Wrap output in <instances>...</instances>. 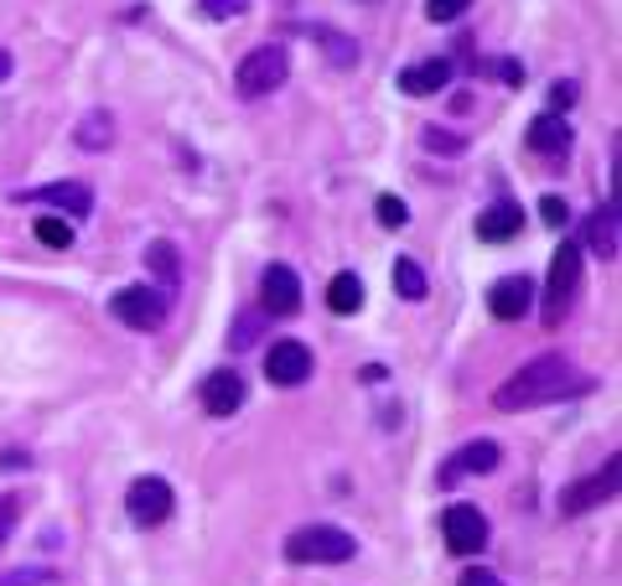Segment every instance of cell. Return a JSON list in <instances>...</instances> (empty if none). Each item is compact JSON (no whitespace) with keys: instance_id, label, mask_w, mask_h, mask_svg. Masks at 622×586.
<instances>
[{"instance_id":"14","label":"cell","mask_w":622,"mask_h":586,"mask_svg":"<svg viewBox=\"0 0 622 586\" xmlns=\"http://www.w3.org/2000/svg\"><path fill=\"white\" fill-rule=\"evenodd\" d=\"M21 203H48V207H63L73 219L94 213V192L84 182H52V188H36V192H21Z\"/></svg>"},{"instance_id":"6","label":"cell","mask_w":622,"mask_h":586,"mask_svg":"<svg viewBox=\"0 0 622 586\" xmlns=\"http://www.w3.org/2000/svg\"><path fill=\"white\" fill-rule=\"evenodd\" d=\"M441 535H446V551L452 555H477L488 545V519H483V509H472V503H452L441 514Z\"/></svg>"},{"instance_id":"29","label":"cell","mask_w":622,"mask_h":586,"mask_svg":"<svg viewBox=\"0 0 622 586\" xmlns=\"http://www.w3.org/2000/svg\"><path fill=\"white\" fill-rule=\"evenodd\" d=\"M467 140L462 136H441V130H425V151H462Z\"/></svg>"},{"instance_id":"21","label":"cell","mask_w":622,"mask_h":586,"mask_svg":"<svg viewBox=\"0 0 622 586\" xmlns=\"http://www.w3.org/2000/svg\"><path fill=\"white\" fill-rule=\"evenodd\" d=\"M394 291L404 301H425V270L415 259H394Z\"/></svg>"},{"instance_id":"2","label":"cell","mask_w":622,"mask_h":586,"mask_svg":"<svg viewBox=\"0 0 622 586\" xmlns=\"http://www.w3.org/2000/svg\"><path fill=\"white\" fill-rule=\"evenodd\" d=\"M358 555V540L348 530H337V524H306L296 535L286 540V561L296 566H342V561H354Z\"/></svg>"},{"instance_id":"9","label":"cell","mask_w":622,"mask_h":586,"mask_svg":"<svg viewBox=\"0 0 622 586\" xmlns=\"http://www.w3.org/2000/svg\"><path fill=\"white\" fill-rule=\"evenodd\" d=\"M171 483H161V478H140V483H130V493H125V509H130V519L140 524V530H151V524H161V519L171 514Z\"/></svg>"},{"instance_id":"18","label":"cell","mask_w":622,"mask_h":586,"mask_svg":"<svg viewBox=\"0 0 622 586\" xmlns=\"http://www.w3.org/2000/svg\"><path fill=\"white\" fill-rule=\"evenodd\" d=\"M587 244L597 249L602 259L618 255V203H607L591 213V224H587Z\"/></svg>"},{"instance_id":"25","label":"cell","mask_w":622,"mask_h":586,"mask_svg":"<svg viewBox=\"0 0 622 586\" xmlns=\"http://www.w3.org/2000/svg\"><path fill=\"white\" fill-rule=\"evenodd\" d=\"M467 6H472V0H425V17H431V21H456Z\"/></svg>"},{"instance_id":"17","label":"cell","mask_w":622,"mask_h":586,"mask_svg":"<svg viewBox=\"0 0 622 586\" xmlns=\"http://www.w3.org/2000/svg\"><path fill=\"white\" fill-rule=\"evenodd\" d=\"M519 224H524V213L514 203H493L488 213H477V239L504 244V239H514V234H519Z\"/></svg>"},{"instance_id":"13","label":"cell","mask_w":622,"mask_h":586,"mask_svg":"<svg viewBox=\"0 0 622 586\" xmlns=\"http://www.w3.org/2000/svg\"><path fill=\"white\" fill-rule=\"evenodd\" d=\"M498 457H504V451H498V441H472V447H462L452 462L441 467V488L462 483L467 472H493V467H498Z\"/></svg>"},{"instance_id":"10","label":"cell","mask_w":622,"mask_h":586,"mask_svg":"<svg viewBox=\"0 0 622 586\" xmlns=\"http://www.w3.org/2000/svg\"><path fill=\"white\" fill-rule=\"evenodd\" d=\"M260 301H265V311H275V317L302 311V280H296V270H291V265H270L265 276H260Z\"/></svg>"},{"instance_id":"8","label":"cell","mask_w":622,"mask_h":586,"mask_svg":"<svg viewBox=\"0 0 622 586\" xmlns=\"http://www.w3.org/2000/svg\"><path fill=\"white\" fill-rule=\"evenodd\" d=\"M265 374H270V384H281V390H296V384H306V380H312V348L296 343V338L270 343Z\"/></svg>"},{"instance_id":"28","label":"cell","mask_w":622,"mask_h":586,"mask_svg":"<svg viewBox=\"0 0 622 586\" xmlns=\"http://www.w3.org/2000/svg\"><path fill=\"white\" fill-rule=\"evenodd\" d=\"M17 519H21V499H0V545L11 540V530H17Z\"/></svg>"},{"instance_id":"33","label":"cell","mask_w":622,"mask_h":586,"mask_svg":"<svg viewBox=\"0 0 622 586\" xmlns=\"http://www.w3.org/2000/svg\"><path fill=\"white\" fill-rule=\"evenodd\" d=\"M498 73H504L508 84H524V68H519V63H504V68H498Z\"/></svg>"},{"instance_id":"22","label":"cell","mask_w":622,"mask_h":586,"mask_svg":"<svg viewBox=\"0 0 622 586\" xmlns=\"http://www.w3.org/2000/svg\"><path fill=\"white\" fill-rule=\"evenodd\" d=\"M78 146H84V151H104V146H109V115H88V120L78 125Z\"/></svg>"},{"instance_id":"15","label":"cell","mask_w":622,"mask_h":586,"mask_svg":"<svg viewBox=\"0 0 622 586\" xmlns=\"http://www.w3.org/2000/svg\"><path fill=\"white\" fill-rule=\"evenodd\" d=\"M452 84V63L446 57H431V63H415V68L400 73V88L410 99H425V94H436V88Z\"/></svg>"},{"instance_id":"1","label":"cell","mask_w":622,"mask_h":586,"mask_svg":"<svg viewBox=\"0 0 622 586\" xmlns=\"http://www.w3.org/2000/svg\"><path fill=\"white\" fill-rule=\"evenodd\" d=\"M591 390V374H581L571 359L560 353H545V359L524 363L519 374L493 395L498 411H529V405H550V399H571V395H587Z\"/></svg>"},{"instance_id":"31","label":"cell","mask_w":622,"mask_h":586,"mask_svg":"<svg viewBox=\"0 0 622 586\" xmlns=\"http://www.w3.org/2000/svg\"><path fill=\"white\" fill-rule=\"evenodd\" d=\"M456 586H504V582H498L493 571H467V576H462Z\"/></svg>"},{"instance_id":"7","label":"cell","mask_w":622,"mask_h":586,"mask_svg":"<svg viewBox=\"0 0 622 586\" xmlns=\"http://www.w3.org/2000/svg\"><path fill=\"white\" fill-rule=\"evenodd\" d=\"M618 478H622V462L612 457V462H602V472H591V478H581V483H571L560 493V514H587V509L607 503L618 493Z\"/></svg>"},{"instance_id":"26","label":"cell","mask_w":622,"mask_h":586,"mask_svg":"<svg viewBox=\"0 0 622 586\" xmlns=\"http://www.w3.org/2000/svg\"><path fill=\"white\" fill-rule=\"evenodd\" d=\"M244 6H250V0H202V17L229 21V17H244Z\"/></svg>"},{"instance_id":"12","label":"cell","mask_w":622,"mask_h":586,"mask_svg":"<svg viewBox=\"0 0 622 586\" xmlns=\"http://www.w3.org/2000/svg\"><path fill=\"white\" fill-rule=\"evenodd\" d=\"M244 405V380H239L234 369H213L208 380H202V411L208 415H234Z\"/></svg>"},{"instance_id":"20","label":"cell","mask_w":622,"mask_h":586,"mask_svg":"<svg viewBox=\"0 0 622 586\" xmlns=\"http://www.w3.org/2000/svg\"><path fill=\"white\" fill-rule=\"evenodd\" d=\"M327 307L337 311V317H348V311L363 307V280L354 276V270H342V276H333V286H327Z\"/></svg>"},{"instance_id":"23","label":"cell","mask_w":622,"mask_h":586,"mask_svg":"<svg viewBox=\"0 0 622 586\" xmlns=\"http://www.w3.org/2000/svg\"><path fill=\"white\" fill-rule=\"evenodd\" d=\"M36 239L48 244V249H67L73 244V224L67 219H36Z\"/></svg>"},{"instance_id":"5","label":"cell","mask_w":622,"mask_h":586,"mask_svg":"<svg viewBox=\"0 0 622 586\" xmlns=\"http://www.w3.org/2000/svg\"><path fill=\"white\" fill-rule=\"evenodd\" d=\"M167 307H171V296L161 291V286H125V291L109 296V311L135 332L161 328V322H167Z\"/></svg>"},{"instance_id":"16","label":"cell","mask_w":622,"mask_h":586,"mask_svg":"<svg viewBox=\"0 0 622 586\" xmlns=\"http://www.w3.org/2000/svg\"><path fill=\"white\" fill-rule=\"evenodd\" d=\"M524 140H529V151H539V156H566L571 151V125L560 120V115H539Z\"/></svg>"},{"instance_id":"3","label":"cell","mask_w":622,"mask_h":586,"mask_svg":"<svg viewBox=\"0 0 622 586\" xmlns=\"http://www.w3.org/2000/svg\"><path fill=\"white\" fill-rule=\"evenodd\" d=\"M581 244H560L550 259V280H545V328H560L571 317V301L581 291Z\"/></svg>"},{"instance_id":"32","label":"cell","mask_w":622,"mask_h":586,"mask_svg":"<svg viewBox=\"0 0 622 586\" xmlns=\"http://www.w3.org/2000/svg\"><path fill=\"white\" fill-rule=\"evenodd\" d=\"M254 343V322H250V317H244V322H239V328H234V348H250Z\"/></svg>"},{"instance_id":"27","label":"cell","mask_w":622,"mask_h":586,"mask_svg":"<svg viewBox=\"0 0 622 586\" xmlns=\"http://www.w3.org/2000/svg\"><path fill=\"white\" fill-rule=\"evenodd\" d=\"M539 219H545L550 228H566L571 224V207L560 203V198H545V203H539Z\"/></svg>"},{"instance_id":"30","label":"cell","mask_w":622,"mask_h":586,"mask_svg":"<svg viewBox=\"0 0 622 586\" xmlns=\"http://www.w3.org/2000/svg\"><path fill=\"white\" fill-rule=\"evenodd\" d=\"M571 104H576V84H556V88H550V109H556V115H560V109H571Z\"/></svg>"},{"instance_id":"34","label":"cell","mask_w":622,"mask_h":586,"mask_svg":"<svg viewBox=\"0 0 622 586\" xmlns=\"http://www.w3.org/2000/svg\"><path fill=\"white\" fill-rule=\"evenodd\" d=\"M6 78H11V52L0 47V84H6Z\"/></svg>"},{"instance_id":"24","label":"cell","mask_w":622,"mask_h":586,"mask_svg":"<svg viewBox=\"0 0 622 586\" xmlns=\"http://www.w3.org/2000/svg\"><path fill=\"white\" fill-rule=\"evenodd\" d=\"M379 224H384V228H404V224H410V207H404L400 198H379Z\"/></svg>"},{"instance_id":"19","label":"cell","mask_w":622,"mask_h":586,"mask_svg":"<svg viewBox=\"0 0 622 586\" xmlns=\"http://www.w3.org/2000/svg\"><path fill=\"white\" fill-rule=\"evenodd\" d=\"M146 265L156 270V280H161V291H177V276H182V265H177V244L171 239H156L151 249H146Z\"/></svg>"},{"instance_id":"4","label":"cell","mask_w":622,"mask_h":586,"mask_svg":"<svg viewBox=\"0 0 622 586\" xmlns=\"http://www.w3.org/2000/svg\"><path fill=\"white\" fill-rule=\"evenodd\" d=\"M291 73V57L281 42H265V47H254L244 63H239L234 73V88L244 94V99H265V94H275V88L286 84Z\"/></svg>"},{"instance_id":"11","label":"cell","mask_w":622,"mask_h":586,"mask_svg":"<svg viewBox=\"0 0 622 586\" xmlns=\"http://www.w3.org/2000/svg\"><path fill=\"white\" fill-rule=\"evenodd\" d=\"M529 307H535V280H529V276H504V280H493L488 311L498 317V322H519Z\"/></svg>"}]
</instances>
